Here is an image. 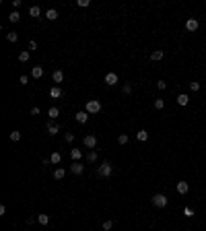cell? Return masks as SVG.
Masks as SVG:
<instances>
[{
	"mask_svg": "<svg viewBox=\"0 0 206 231\" xmlns=\"http://www.w3.org/2000/svg\"><path fill=\"white\" fill-rule=\"evenodd\" d=\"M111 227H113V221H105V223H103V229H105V231H109Z\"/></svg>",
	"mask_w": 206,
	"mask_h": 231,
	"instance_id": "obj_37",
	"label": "cell"
},
{
	"mask_svg": "<svg viewBox=\"0 0 206 231\" xmlns=\"http://www.w3.org/2000/svg\"><path fill=\"white\" fill-rule=\"evenodd\" d=\"M85 112H87L89 116H95V113L101 112V103H99L97 99H89L87 105H85Z\"/></svg>",
	"mask_w": 206,
	"mask_h": 231,
	"instance_id": "obj_1",
	"label": "cell"
},
{
	"mask_svg": "<svg viewBox=\"0 0 206 231\" xmlns=\"http://www.w3.org/2000/svg\"><path fill=\"white\" fill-rule=\"evenodd\" d=\"M188 101H190V97H188L186 93L177 95V103H179V105H188Z\"/></svg>",
	"mask_w": 206,
	"mask_h": 231,
	"instance_id": "obj_24",
	"label": "cell"
},
{
	"mask_svg": "<svg viewBox=\"0 0 206 231\" xmlns=\"http://www.w3.org/2000/svg\"><path fill=\"white\" fill-rule=\"evenodd\" d=\"M165 87H167V83H165V81H159V83H157V89H161V91H163Z\"/></svg>",
	"mask_w": 206,
	"mask_h": 231,
	"instance_id": "obj_39",
	"label": "cell"
},
{
	"mask_svg": "<svg viewBox=\"0 0 206 231\" xmlns=\"http://www.w3.org/2000/svg\"><path fill=\"white\" fill-rule=\"evenodd\" d=\"M27 83H29V79H27L25 74H21V76H19V85H27Z\"/></svg>",
	"mask_w": 206,
	"mask_h": 231,
	"instance_id": "obj_36",
	"label": "cell"
},
{
	"mask_svg": "<svg viewBox=\"0 0 206 231\" xmlns=\"http://www.w3.org/2000/svg\"><path fill=\"white\" fill-rule=\"evenodd\" d=\"M74 120H76V122H79V124H87V120H89V113L85 112V109H83V112H76V116H74Z\"/></svg>",
	"mask_w": 206,
	"mask_h": 231,
	"instance_id": "obj_9",
	"label": "cell"
},
{
	"mask_svg": "<svg viewBox=\"0 0 206 231\" xmlns=\"http://www.w3.org/2000/svg\"><path fill=\"white\" fill-rule=\"evenodd\" d=\"M10 140H13V143H19V140H21V132H19V130H13V132H10Z\"/></svg>",
	"mask_w": 206,
	"mask_h": 231,
	"instance_id": "obj_26",
	"label": "cell"
},
{
	"mask_svg": "<svg viewBox=\"0 0 206 231\" xmlns=\"http://www.w3.org/2000/svg\"><path fill=\"white\" fill-rule=\"evenodd\" d=\"M165 108V101L163 99H155V109H163Z\"/></svg>",
	"mask_w": 206,
	"mask_h": 231,
	"instance_id": "obj_30",
	"label": "cell"
},
{
	"mask_svg": "<svg viewBox=\"0 0 206 231\" xmlns=\"http://www.w3.org/2000/svg\"><path fill=\"white\" fill-rule=\"evenodd\" d=\"M152 204L157 208H165L167 204H169V198H167L165 194H155V196H152Z\"/></svg>",
	"mask_w": 206,
	"mask_h": 231,
	"instance_id": "obj_3",
	"label": "cell"
},
{
	"mask_svg": "<svg viewBox=\"0 0 206 231\" xmlns=\"http://www.w3.org/2000/svg\"><path fill=\"white\" fill-rule=\"evenodd\" d=\"M70 157H72V161H80L83 159V151L80 149H70Z\"/></svg>",
	"mask_w": 206,
	"mask_h": 231,
	"instance_id": "obj_12",
	"label": "cell"
},
{
	"mask_svg": "<svg viewBox=\"0 0 206 231\" xmlns=\"http://www.w3.org/2000/svg\"><path fill=\"white\" fill-rule=\"evenodd\" d=\"M97 157H99V155H97V151H95V149L87 153V161H89V163H95V161H97Z\"/></svg>",
	"mask_w": 206,
	"mask_h": 231,
	"instance_id": "obj_23",
	"label": "cell"
},
{
	"mask_svg": "<svg viewBox=\"0 0 206 231\" xmlns=\"http://www.w3.org/2000/svg\"><path fill=\"white\" fill-rule=\"evenodd\" d=\"M190 91H194V93H196V91H200V83H196V81H194V83H190Z\"/></svg>",
	"mask_w": 206,
	"mask_h": 231,
	"instance_id": "obj_32",
	"label": "cell"
},
{
	"mask_svg": "<svg viewBox=\"0 0 206 231\" xmlns=\"http://www.w3.org/2000/svg\"><path fill=\"white\" fill-rule=\"evenodd\" d=\"M29 56H31L29 50H23V52L19 54V62H29Z\"/></svg>",
	"mask_w": 206,
	"mask_h": 231,
	"instance_id": "obj_22",
	"label": "cell"
},
{
	"mask_svg": "<svg viewBox=\"0 0 206 231\" xmlns=\"http://www.w3.org/2000/svg\"><path fill=\"white\" fill-rule=\"evenodd\" d=\"M39 112H41L39 108H33V109H31V116H39Z\"/></svg>",
	"mask_w": 206,
	"mask_h": 231,
	"instance_id": "obj_41",
	"label": "cell"
},
{
	"mask_svg": "<svg viewBox=\"0 0 206 231\" xmlns=\"http://www.w3.org/2000/svg\"><path fill=\"white\" fill-rule=\"evenodd\" d=\"M45 130H48L49 136H56V134L60 132V126L56 122H48V124H45Z\"/></svg>",
	"mask_w": 206,
	"mask_h": 231,
	"instance_id": "obj_5",
	"label": "cell"
},
{
	"mask_svg": "<svg viewBox=\"0 0 206 231\" xmlns=\"http://www.w3.org/2000/svg\"><path fill=\"white\" fill-rule=\"evenodd\" d=\"M29 15L33 17V19H39V15H41V8H39V6H31V8H29Z\"/></svg>",
	"mask_w": 206,
	"mask_h": 231,
	"instance_id": "obj_21",
	"label": "cell"
},
{
	"mask_svg": "<svg viewBox=\"0 0 206 231\" xmlns=\"http://www.w3.org/2000/svg\"><path fill=\"white\" fill-rule=\"evenodd\" d=\"M136 138L140 140V143H147V140H148V132H147V130H138V132H136Z\"/></svg>",
	"mask_w": 206,
	"mask_h": 231,
	"instance_id": "obj_19",
	"label": "cell"
},
{
	"mask_svg": "<svg viewBox=\"0 0 206 231\" xmlns=\"http://www.w3.org/2000/svg\"><path fill=\"white\" fill-rule=\"evenodd\" d=\"M111 171H113V165H111V161H103L101 165H99V169H97L99 177H109V176H111Z\"/></svg>",
	"mask_w": 206,
	"mask_h": 231,
	"instance_id": "obj_2",
	"label": "cell"
},
{
	"mask_svg": "<svg viewBox=\"0 0 206 231\" xmlns=\"http://www.w3.org/2000/svg\"><path fill=\"white\" fill-rule=\"evenodd\" d=\"M49 97H52V99H60V97H62V89H60L58 85L52 87V89H49Z\"/></svg>",
	"mask_w": 206,
	"mask_h": 231,
	"instance_id": "obj_11",
	"label": "cell"
},
{
	"mask_svg": "<svg viewBox=\"0 0 206 231\" xmlns=\"http://www.w3.org/2000/svg\"><path fill=\"white\" fill-rule=\"evenodd\" d=\"M70 171H72L74 176H80V173L85 171V165H80V161H74L72 165H70Z\"/></svg>",
	"mask_w": 206,
	"mask_h": 231,
	"instance_id": "obj_7",
	"label": "cell"
},
{
	"mask_svg": "<svg viewBox=\"0 0 206 231\" xmlns=\"http://www.w3.org/2000/svg\"><path fill=\"white\" fill-rule=\"evenodd\" d=\"M6 39H8V41H10V44H15V41H17V39H19V35H17V33H15V31H10V33H6Z\"/></svg>",
	"mask_w": 206,
	"mask_h": 231,
	"instance_id": "obj_27",
	"label": "cell"
},
{
	"mask_svg": "<svg viewBox=\"0 0 206 231\" xmlns=\"http://www.w3.org/2000/svg\"><path fill=\"white\" fill-rule=\"evenodd\" d=\"M83 144L87 149H91V151H93L95 147H97V136H95V134H87V136L83 138Z\"/></svg>",
	"mask_w": 206,
	"mask_h": 231,
	"instance_id": "obj_4",
	"label": "cell"
},
{
	"mask_svg": "<svg viewBox=\"0 0 206 231\" xmlns=\"http://www.w3.org/2000/svg\"><path fill=\"white\" fill-rule=\"evenodd\" d=\"M45 19H48V21H56V19H58V10H56V8L45 10Z\"/></svg>",
	"mask_w": 206,
	"mask_h": 231,
	"instance_id": "obj_14",
	"label": "cell"
},
{
	"mask_svg": "<svg viewBox=\"0 0 206 231\" xmlns=\"http://www.w3.org/2000/svg\"><path fill=\"white\" fill-rule=\"evenodd\" d=\"M163 56H165V52H163V50H155V52L151 54V60L159 62V60H163Z\"/></svg>",
	"mask_w": 206,
	"mask_h": 231,
	"instance_id": "obj_15",
	"label": "cell"
},
{
	"mask_svg": "<svg viewBox=\"0 0 206 231\" xmlns=\"http://www.w3.org/2000/svg\"><path fill=\"white\" fill-rule=\"evenodd\" d=\"M89 4H91L89 0H76V6H83V8H87Z\"/></svg>",
	"mask_w": 206,
	"mask_h": 231,
	"instance_id": "obj_33",
	"label": "cell"
},
{
	"mask_svg": "<svg viewBox=\"0 0 206 231\" xmlns=\"http://www.w3.org/2000/svg\"><path fill=\"white\" fill-rule=\"evenodd\" d=\"M37 223H41V225H48V223H49V215H37Z\"/></svg>",
	"mask_w": 206,
	"mask_h": 231,
	"instance_id": "obj_25",
	"label": "cell"
},
{
	"mask_svg": "<svg viewBox=\"0 0 206 231\" xmlns=\"http://www.w3.org/2000/svg\"><path fill=\"white\" fill-rule=\"evenodd\" d=\"M64 176H66V169H64V167L54 169V180H64Z\"/></svg>",
	"mask_w": 206,
	"mask_h": 231,
	"instance_id": "obj_18",
	"label": "cell"
},
{
	"mask_svg": "<svg viewBox=\"0 0 206 231\" xmlns=\"http://www.w3.org/2000/svg\"><path fill=\"white\" fill-rule=\"evenodd\" d=\"M31 76H33V79H41V76H44V66H33V68H31Z\"/></svg>",
	"mask_w": 206,
	"mask_h": 231,
	"instance_id": "obj_10",
	"label": "cell"
},
{
	"mask_svg": "<svg viewBox=\"0 0 206 231\" xmlns=\"http://www.w3.org/2000/svg\"><path fill=\"white\" fill-rule=\"evenodd\" d=\"M60 161H62V155H60V153H52V155H49V163H52V165H58Z\"/></svg>",
	"mask_w": 206,
	"mask_h": 231,
	"instance_id": "obj_17",
	"label": "cell"
},
{
	"mask_svg": "<svg viewBox=\"0 0 206 231\" xmlns=\"http://www.w3.org/2000/svg\"><path fill=\"white\" fill-rule=\"evenodd\" d=\"M27 50H29V52L37 50V41H35V39H31V41H29V48H27Z\"/></svg>",
	"mask_w": 206,
	"mask_h": 231,
	"instance_id": "obj_35",
	"label": "cell"
},
{
	"mask_svg": "<svg viewBox=\"0 0 206 231\" xmlns=\"http://www.w3.org/2000/svg\"><path fill=\"white\" fill-rule=\"evenodd\" d=\"M188 190H190L188 182H177V192H179V194H188Z\"/></svg>",
	"mask_w": 206,
	"mask_h": 231,
	"instance_id": "obj_16",
	"label": "cell"
},
{
	"mask_svg": "<svg viewBox=\"0 0 206 231\" xmlns=\"http://www.w3.org/2000/svg\"><path fill=\"white\" fill-rule=\"evenodd\" d=\"M48 116H49V120L54 122V120L60 116V109H58V108H49V109H48Z\"/></svg>",
	"mask_w": 206,
	"mask_h": 231,
	"instance_id": "obj_20",
	"label": "cell"
},
{
	"mask_svg": "<svg viewBox=\"0 0 206 231\" xmlns=\"http://www.w3.org/2000/svg\"><path fill=\"white\" fill-rule=\"evenodd\" d=\"M52 81H54L56 85L62 83V81H64V72H62V70H54V74H52Z\"/></svg>",
	"mask_w": 206,
	"mask_h": 231,
	"instance_id": "obj_13",
	"label": "cell"
},
{
	"mask_svg": "<svg viewBox=\"0 0 206 231\" xmlns=\"http://www.w3.org/2000/svg\"><path fill=\"white\" fill-rule=\"evenodd\" d=\"M35 221H37V217H29V219H27V225H33Z\"/></svg>",
	"mask_w": 206,
	"mask_h": 231,
	"instance_id": "obj_40",
	"label": "cell"
},
{
	"mask_svg": "<svg viewBox=\"0 0 206 231\" xmlns=\"http://www.w3.org/2000/svg\"><path fill=\"white\" fill-rule=\"evenodd\" d=\"M21 4H23V2H21V0H13V6H15V8H19Z\"/></svg>",
	"mask_w": 206,
	"mask_h": 231,
	"instance_id": "obj_42",
	"label": "cell"
},
{
	"mask_svg": "<svg viewBox=\"0 0 206 231\" xmlns=\"http://www.w3.org/2000/svg\"><path fill=\"white\" fill-rule=\"evenodd\" d=\"M183 215H186V217H194V211H192V208H183Z\"/></svg>",
	"mask_w": 206,
	"mask_h": 231,
	"instance_id": "obj_38",
	"label": "cell"
},
{
	"mask_svg": "<svg viewBox=\"0 0 206 231\" xmlns=\"http://www.w3.org/2000/svg\"><path fill=\"white\" fill-rule=\"evenodd\" d=\"M122 93H124V95H130V93H132V85L126 83V85L122 87Z\"/></svg>",
	"mask_w": 206,
	"mask_h": 231,
	"instance_id": "obj_29",
	"label": "cell"
},
{
	"mask_svg": "<svg viewBox=\"0 0 206 231\" xmlns=\"http://www.w3.org/2000/svg\"><path fill=\"white\" fill-rule=\"evenodd\" d=\"M105 85H109V87L118 85V74H116V72H107V74H105Z\"/></svg>",
	"mask_w": 206,
	"mask_h": 231,
	"instance_id": "obj_6",
	"label": "cell"
},
{
	"mask_svg": "<svg viewBox=\"0 0 206 231\" xmlns=\"http://www.w3.org/2000/svg\"><path fill=\"white\" fill-rule=\"evenodd\" d=\"M8 19H10V23H17V21L21 19V15H19V13H17V10H13V13H10V15H8Z\"/></svg>",
	"mask_w": 206,
	"mask_h": 231,
	"instance_id": "obj_28",
	"label": "cell"
},
{
	"mask_svg": "<svg viewBox=\"0 0 206 231\" xmlns=\"http://www.w3.org/2000/svg\"><path fill=\"white\" fill-rule=\"evenodd\" d=\"M198 27H200V23H198L196 19H188V21H186V29L192 31V33H194V31H198Z\"/></svg>",
	"mask_w": 206,
	"mask_h": 231,
	"instance_id": "obj_8",
	"label": "cell"
},
{
	"mask_svg": "<svg viewBox=\"0 0 206 231\" xmlns=\"http://www.w3.org/2000/svg\"><path fill=\"white\" fill-rule=\"evenodd\" d=\"M64 140H66V143H72V140H74V134L72 132H66V134H64Z\"/></svg>",
	"mask_w": 206,
	"mask_h": 231,
	"instance_id": "obj_34",
	"label": "cell"
},
{
	"mask_svg": "<svg viewBox=\"0 0 206 231\" xmlns=\"http://www.w3.org/2000/svg\"><path fill=\"white\" fill-rule=\"evenodd\" d=\"M118 143L120 144H128V134H120V136H118Z\"/></svg>",
	"mask_w": 206,
	"mask_h": 231,
	"instance_id": "obj_31",
	"label": "cell"
}]
</instances>
